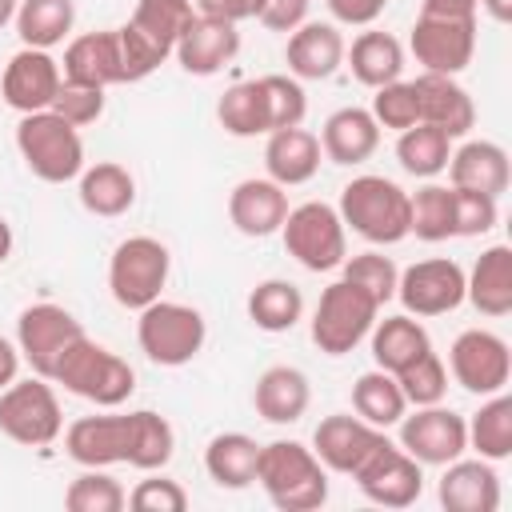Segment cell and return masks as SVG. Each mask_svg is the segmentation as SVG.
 Returning <instances> with one entry per match:
<instances>
[{
	"label": "cell",
	"instance_id": "1",
	"mask_svg": "<svg viewBox=\"0 0 512 512\" xmlns=\"http://www.w3.org/2000/svg\"><path fill=\"white\" fill-rule=\"evenodd\" d=\"M256 484L280 512H312L328 500V468L300 440L260 444Z\"/></svg>",
	"mask_w": 512,
	"mask_h": 512
},
{
	"label": "cell",
	"instance_id": "2",
	"mask_svg": "<svg viewBox=\"0 0 512 512\" xmlns=\"http://www.w3.org/2000/svg\"><path fill=\"white\" fill-rule=\"evenodd\" d=\"M340 220L368 244H400L408 236V192L388 176H356L340 192Z\"/></svg>",
	"mask_w": 512,
	"mask_h": 512
},
{
	"label": "cell",
	"instance_id": "3",
	"mask_svg": "<svg viewBox=\"0 0 512 512\" xmlns=\"http://www.w3.org/2000/svg\"><path fill=\"white\" fill-rule=\"evenodd\" d=\"M16 148L20 160L28 164L32 176L44 184H68L84 172V140L80 128L60 120L52 108L44 112H24L16 124Z\"/></svg>",
	"mask_w": 512,
	"mask_h": 512
},
{
	"label": "cell",
	"instance_id": "4",
	"mask_svg": "<svg viewBox=\"0 0 512 512\" xmlns=\"http://www.w3.org/2000/svg\"><path fill=\"white\" fill-rule=\"evenodd\" d=\"M52 380L64 384L72 396L96 404V408H120V404L136 392V372H132V364L120 360L116 352H108L104 344L88 340V336H80V340L64 352V360H60V368H56Z\"/></svg>",
	"mask_w": 512,
	"mask_h": 512
},
{
	"label": "cell",
	"instance_id": "5",
	"mask_svg": "<svg viewBox=\"0 0 512 512\" xmlns=\"http://www.w3.org/2000/svg\"><path fill=\"white\" fill-rule=\"evenodd\" d=\"M136 340L140 352L160 364V368H180L188 360L200 356L204 340H208V324L192 304L180 300H152L148 308H140L136 320Z\"/></svg>",
	"mask_w": 512,
	"mask_h": 512
},
{
	"label": "cell",
	"instance_id": "6",
	"mask_svg": "<svg viewBox=\"0 0 512 512\" xmlns=\"http://www.w3.org/2000/svg\"><path fill=\"white\" fill-rule=\"evenodd\" d=\"M376 316H380V304L364 288L340 276L320 292V304L312 312V344L324 356H348L372 332Z\"/></svg>",
	"mask_w": 512,
	"mask_h": 512
},
{
	"label": "cell",
	"instance_id": "7",
	"mask_svg": "<svg viewBox=\"0 0 512 512\" xmlns=\"http://www.w3.org/2000/svg\"><path fill=\"white\" fill-rule=\"evenodd\" d=\"M280 232H284L288 256L296 264H304L308 272H332L348 256V228H344L340 212L324 200H308V204L288 208Z\"/></svg>",
	"mask_w": 512,
	"mask_h": 512
},
{
	"label": "cell",
	"instance_id": "8",
	"mask_svg": "<svg viewBox=\"0 0 512 512\" xmlns=\"http://www.w3.org/2000/svg\"><path fill=\"white\" fill-rule=\"evenodd\" d=\"M168 272H172V256L156 236H128L116 244L108 260V292L120 308L140 312L152 300H160Z\"/></svg>",
	"mask_w": 512,
	"mask_h": 512
},
{
	"label": "cell",
	"instance_id": "9",
	"mask_svg": "<svg viewBox=\"0 0 512 512\" xmlns=\"http://www.w3.org/2000/svg\"><path fill=\"white\" fill-rule=\"evenodd\" d=\"M60 428H64L60 400L44 376L12 380L8 388H0V432L8 440L24 448H44L60 436Z\"/></svg>",
	"mask_w": 512,
	"mask_h": 512
},
{
	"label": "cell",
	"instance_id": "10",
	"mask_svg": "<svg viewBox=\"0 0 512 512\" xmlns=\"http://www.w3.org/2000/svg\"><path fill=\"white\" fill-rule=\"evenodd\" d=\"M80 336H88V332L80 328V320H76L68 308L48 304V300H44V304H28V308L20 312V320H16V348H20V356L32 364V372L44 376V380L56 376L64 352H68Z\"/></svg>",
	"mask_w": 512,
	"mask_h": 512
},
{
	"label": "cell",
	"instance_id": "11",
	"mask_svg": "<svg viewBox=\"0 0 512 512\" xmlns=\"http://www.w3.org/2000/svg\"><path fill=\"white\" fill-rule=\"evenodd\" d=\"M448 368H452V376L464 392L492 396V392L508 388L512 352H508L504 336H496L488 328H464L448 348Z\"/></svg>",
	"mask_w": 512,
	"mask_h": 512
},
{
	"label": "cell",
	"instance_id": "12",
	"mask_svg": "<svg viewBox=\"0 0 512 512\" xmlns=\"http://www.w3.org/2000/svg\"><path fill=\"white\" fill-rule=\"evenodd\" d=\"M412 56L424 72L456 76L472 64L476 52V16H428L420 12L412 24Z\"/></svg>",
	"mask_w": 512,
	"mask_h": 512
},
{
	"label": "cell",
	"instance_id": "13",
	"mask_svg": "<svg viewBox=\"0 0 512 512\" xmlns=\"http://www.w3.org/2000/svg\"><path fill=\"white\" fill-rule=\"evenodd\" d=\"M352 480H356V488H360L372 504H380V508H408V504H416L420 492H424V464L412 460L400 444L384 440V444L352 472Z\"/></svg>",
	"mask_w": 512,
	"mask_h": 512
},
{
	"label": "cell",
	"instance_id": "14",
	"mask_svg": "<svg viewBox=\"0 0 512 512\" xmlns=\"http://www.w3.org/2000/svg\"><path fill=\"white\" fill-rule=\"evenodd\" d=\"M400 448L420 464H452L468 448V424L444 404H424L412 416H400Z\"/></svg>",
	"mask_w": 512,
	"mask_h": 512
},
{
	"label": "cell",
	"instance_id": "15",
	"mask_svg": "<svg viewBox=\"0 0 512 512\" xmlns=\"http://www.w3.org/2000/svg\"><path fill=\"white\" fill-rule=\"evenodd\" d=\"M396 296L408 316H444L464 304V268L448 256L416 260L400 272Z\"/></svg>",
	"mask_w": 512,
	"mask_h": 512
},
{
	"label": "cell",
	"instance_id": "16",
	"mask_svg": "<svg viewBox=\"0 0 512 512\" xmlns=\"http://www.w3.org/2000/svg\"><path fill=\"white\" fill-rule=\"evenodd\" d=\"M64 448L84 468L132 464L136 452V412L128 416H80L64 432Z\"/></svg>",
	"mask_w": 512,
	"mask_h": 512
},
{
	"label": "cell",
	"instance_id": "17",
	"mask_svg": "<svg viewBox=\"0 0 512 512\" xmlns=\"http://www.w3.org/2000/svg\"><path fill=\"white\" fill-rule=\"evenodd\" d=\"M384 440H388L384 428H372V424L360 420V416L336 412V416H324V420L316 424V432H312V452H316V460H320L328 472L352 476Z\"/></svg>",
	"mask_w": 512,
	"mask_h": 512
},
{
	"label": "cell",
	"instance_id": "18",
	"mask_svg": "<svg viewBox=\"0 0 512 512\" xmlns=\"http://www.w3.org/2000/svg\"><path fill=\"white\" fill-rule=\"evenodd\" d=\"M60 80H64V72H60V60H52V52H44V48H20L4 64L0 96L20 116L24 112H44V108H52V96H56Z\"/></svg>",
	"mask_w": 512,
	"mask_h": 512
},
{
	"label": "cell",
	"instance_id": "19",
	"mask_svg": "<svg viewBox=\"0 0 512 512\" xmlns=\"http://www.w3.org/2000/svg\"><path fill=\"white\" fill-rule=\"evenodd\" d=\"M240 52V32L236 24L228 20H216V16H192L188 28L180 32L172 56L180 60V68L188 76H216L224 64H232Z\"/></svg>",
	"mask_w": 512,
	"mask_h": 512
},
{
	"label": "cell",
	"instance_id": "20",
	"mask_svg": "<svg viewBox=\"0 0 512 512\" xmlns=\"http://www.w3.org/2000/svg\"><path fill=\"white\" fill-rule=\"evenodd\" d=\"M60 72L68 84H88V88H112L124 84V68H120V36L116 28L104 32H84L64 48Z\"/></svg>",
	"mask_w": 512,
	"mask_h": 512
},
{
	"label": "cell",
	"instance_id": "21",
	"mask_svg": "<svg viewBox=\"0 0 512 512\" xmlns=\"http://www.w3.org/2000/svg\"><path fill=\"white\" fill-rule=\"evenodd\" d=\"M436 496L448 512H496L500 508V476H496L492 460H484V456H476V460L456 456L452 464H444Z\"/></svg>",
	"mask_w": 512,
	"mask_h": 512
},
{
	"label": "cell",
	"instance_id": "22",
	"mask_svg": "<svg viewBox=\"0 0 512 512\" xmlns=\"http://www.w3.org/2000/svg\"><path fill=\"white\" fill-rule=\"evenodd\" d=\"M288 216V192L268 176H248L228 196V220L244 236H272Z\"/></svg>",
	"mask_w": 512,
	"mask_h": 512
},
{
	"label": "cell",
	"instance_id": "23",
	"mask_svg": "<svg viewBox=\"0 0 512 512\" xmlns=\"http://www.w3.org/2000/svg\"><path fill=\"white\" fill-rule=\"evenodd\" d=\"M344 48L348 44H344L336 24L304 20L296 32H288L284 60H288V72L296 80H328L344 64Z\"/></svg>",
	"mask_w": 512,
	"mask_h": 512
},
{
	"label": "cell",
	"instance_id": "24",
	"mask_svg": "<svg viewBox=\"0 0 512 512\" xmlns=\"http://www.w3.org/2000/svg\"><path fill=\"white\" fill-rule=\"evenodd\" d=\"M416 88V104H420V120L448 132L452 140L464 136L476 124V104L472 96L456 84V76H436V72H420L412 80Z\"/></svg>",
	"mask_w": 512,
	"mask_h": 512
},
{
	"label": "cell",
	"instance_id": "25",
	"mask_svg": "<svg viewBox=\"0 0 512 512\" xmlns=\"http://www.w3.org/2000/svg\"><path fill=\"white\" fill-rule=\"evenodd\" d=\"M448 180H452V188H472V192L500 200L512 180L508 152L496 140H468L448 156Z\"/></svg>",
	"mask_w": 512,
	"mask_h": 512
},
{
	"label": "cell",
	"instance_id": "26",
	"mask_svg": "<svg viewBox=\"0 0 512 512\" xmlns=\"http://www.w3.org/2000/svg\"><path fill=\"white\" fill-rule=\"evenodd\" d=\"M320 152L332 164H364L380 148V124L368 108H336L320 128Z\"/></svg>",
	"mask_w": 512,
	"mask_h": 512
},
{
	"label": "cell",
	"instance_id": "27",
	"mask_svg": "<svg viewBox=\"0 0 512 512\" xmlns=\"http://www.w3.org/2000/svg\"><path fill=\"white\" fill-rule=\"evenodd\" d=\"M320 140L308 132V128H276L268 132V144H264V168H268V180H276L280 188H292V184H308L316 172H320Z\"/></svg>",
	"mask_w": 512,
	"mask_h": 512
},
{
	"label": "cell",
	"instance_id": "28",
	"mask_svg": "<svg viewBox=\"0 0 512 512\" xmlns=\"http://www.w3.org/2000/svg\"><path fill=\"white\" fill-rule=\"evenodd\" d=\"M308 400H312L308 376L300 368H292V364L264 368L260 380H256V388H252L256 416H264L268 424H296L308 412Z\"/></svg>",
	"mask_w": 512,
	"mask_h": 512
},
{
	"label": "cell",
	"instance_id": "29",
	"mask_svg": "<svg viewBox=\"0 0 512 512\" xmlns=\"http://www.w3.org/2000/svg\"><path fill=\"white\" fill-rule=\"evenodd\" d=\"M464 300H472V308L484 316L512 312V248L508 244H492L480 252V260L464 276Z\"/></svg>",
	"mask_w": 512,
	"mask_h": 512
},
{
	"label": "cell",
	"instance_id": "30",
	"mask_svg": "<svg viewBox=\"0 0 512 512\" xmlns=\"http://www.w3.org/2000/svg\"><path fill=\"white\" fill-rule=\"evenodd\" d=\"M76 180H80V188H76L80 192V204L92 216H108L112 220V216H124L136 204V180L116 160H100V164L84 168Z\"/></svg>",
	"mask_w": 512,
	"mask_h": 512
},
{
	"label": "cell",
	"instance_id": "31",
	"mask_svg": "<svg viewBox=\"0 0 512 512\" xmlns=\"http://www.w3.org/2000/svg\"><path fill=\"white\" fill-rule=\"evenodd\" d=\"M344 60L352 68V76L364 84V88H380V84H392L400 80L404 72V48L392 32H360L352 40V48H344Z\"/></svg>",
	"mask_w": 512,
	"mask_h": 512
},
{
	"label": "cell",
	"instance_id": "32",
	"mask_svg": "<svg viewBox=\"0 0 512 512\" xmlns=\"http://www.w3.org/2000/svg\"><path fill=\"white\" fill-rule=\"evenodd\" d=\"M368 336H372V360H376V368H384V372H392V376H396L404 364H412L420 352H428V348H432V340H428L424 324H420V320H412L408 312L376 320Z\"/></svg>",
	"mask_w": 512,
	"mask_h": 512
},
{
	"label": "cell",
	"instance_id": "33",
	"mask_svg": "<svg viewBox=\"0 0 512 512\" xmlns=\"http://www.w3.org/2000/svg\"><path fill=\"white\" fill-rule=\"evenodd\" d=\"M256 460H260V444L244 432H220L204 448V468L220 488L256 484Z\"/></svg>",
	"mask_w": 512,
	"mask_h": 512
},
{
	"label": "cell",
	"instance_id": "34",
	"mask_svg": "<svg viewBox=\"0 0 512 512\" xmlns=\"http://www.w3.org/2000/svg\"><path fill=\"white\" fill-rule=\"evenodd\" d=\"M76 20L72 0H20L16 8V36L24 48H56Z\"/></svg>",
	"mask_w": 512,
	"mask_h": 512
},
{
	"label": "cell",
	"instance_id": "35",
	"mask_svg": "<svg viewBox=\"0 0 512 512\" xmlns=\"http://www.w3.org/2000/svg\"><path fill=\"white\" fill-rule=\"evenodd\" d=\"M352 408H356V416L368 420L372 428H392V424H400V416L408 412V400H404V392H400V384H396L392 372L372 368V372H364V376L352 384Z\"/></svg>",
	"mask_w": 512,
	"mask_h": 512
},
{
	"label": "cell",
	"instance_id": "36",
	"mask_svg": "<svg viewBox=\"0 0 512 512\" xmlns=\"http://www.w3.org/2000/svg\"><path fill=\"white\" fill-rule=\"evenodd\" d=\"M448 156H452V136L432 128V124H412L400 132L396 140V160L408 176H420V180H432L448 168Z\"/></svg>",
	"mask_w": 512,
	"mask_h": 512
},
{
	"label": "cell",
	"instance_id": "37",
	"mask_svg": "<svg viewBox=\"0 0 512 512\" xmlns=\"http://www.w3.org/2000/svg\"><path fill=\"white\" fill-rule=\"evenodd\" d=\"M468 424V448H476L484 460H508L512 456V396L508 392H492L480 412Z\"/></svg>",
	"mask_w": 512,
	"mask_h": 512
},
{
	"label": "cell",
	"instance_id": "38",
	"mask_svg": "<svg viewBox=\"0 0 512 512\" xmlns=\"http://www.w3.org/2000/svg\"><path fill=\"white\" fill-rule=\"evenodd\" d=\"M192 16H196L192 0H136L128 24H132L156 52L172 56V48H176V40H180V32L188 28Z\"/></svg>",
	"mask_w": 512,
	"mask_h": 512
},
{
	"label": "cell",
	"instance_id": "39",
	"mask_svg": "<svg viewBox=\"0 0 512 512\" xmlns=\"http://www.w3.org/2000/svg\"><path fill=\"white\" fill-rule=\"evenodd\" d=\"M304 316V296L292 280H264L248 292V320L260 332H288Z\"/></svg>",
	"mask_w": 512,
	"mask_h": 512
},
{
	"label": "cell",
	"instance_id": "40",
	"mask_svg": "<svg viewBox=\"0 0 512 512\" xmlns=\"http://www.w3.org/2000/svg\"><path fill=\"white\" fill-rule=\"evenodd\" d=\"M216 120L228 136H268V104H264V88L260 80H240L232 84L220 104H216Z\"/></svg>",
	"mask_w": 512,
	"mask_h": 512
},
{
	"label": "cell",
	"instance_id": "41",
	"mask_svg": "<svg viewBox=\"0 0 512 512\" xmlns=\"http://www.w3.org/2000/svg\"><path fill=\"white\" fill-rule=\"evenodd\" d=\"M408 236L428 240V244L456 236V228H452V188L424 184L420 192L408 196Z\"/></svg>",
	"mask_w": 512,
	"mask_h": 512
},
{
	"label": "cell",
	"instance_id": "42",
	"mask_svg": "<svg viewBox=\"0 0 512 512\" xmlns=\"http://www.w3.org/2000/svg\"><path fill=\"white\" fill-rule=\"evenodd\" d=\"M128 504V492L120 488V480H112L104 468H88L80 472L68 492H64V508L68 512H120Z\"/></svg>",
	"mask_w": 512,
	"mask_h": 512
},
{
	"label": "cell",
	"instance_id": "43",
	"mask_svg": "<svg viewBox=\"0 0 512 512\" xmlns=\"http://www.w3.org/2000/svg\"><path fill=\"white\" fill-rule=\"evenodd\" d=\"M396 384H400L404 400L416 404V408L440 404L444 392H448V368H444V360L428 348V352H420L412 364H404V368L396 372Z\"/></svg>",
	"mask_w": 512,
	"mask_h": 512
},
{
	"label": "cell",
	"instance_id": "44",
	"mask_svg": "<svg viewBox=\"0 0 512 512\" xmlns=\"http://www.w3.org/2000/svg\"><path fill=\"white\" fill-rule=\"evenodd\" d=\"M344 280H352L356 288H364L380 308L396 296V280H400V268L392 264V256L384 252H360V256H344Z\"/></svg>",
	"mask_w": 512,
	"mask_h": 512
},
{
	"label": "cell",
	"instance_id": "45",
	"mask_svg": "<svg viewBox=\"0 0 512 512\" xmlns=\"http://www.w3.org/2000/svg\"><path fill=\"white\" fill-rule=\"evenodd\" d=\"M260 88H264V104H268V132L276 128H296L308 112V96L300 88L296 76H260Z\"/></svg>",
	"mask_w": 512,
	"mask_h": 512
},
{
	"label": "cell",
	"instance_id": "46",
	"mask_svg": "<svg viewBox=\"0 0 512 512\" xmlns=\"http://www.w3.org/2000/svg\"><path fill=\"white\" fill-rule=\"evenodd\" d=\"M372 120L388 132H404L412 124H420V104H416V88L412 80H392V84H380L376 96H372Z\"/></svg>",
	"mask_w": 512,
	"mask_h": 512
},
{
	"label": "cell",
	"instance_id": "47",
	"mask_svg": "<svg viewBox=\"0 0 512 512\" xmlns=\"http://www.w3.org/2000/svg\"><path fill=\"white\" fill-rule=\"evenodd\" d=\"M500 220L496 196L472 192V188H452V228L456 236H484Z\"/></svg>",
	"mask_w": 512,
	"mask_h": 512
},
{
	"label": "cell",
	"instance_id": "48",
	"mask_svg": "<svg viewBox=\"0 0 512 512\" xmlns=\"http://www.w3.org/2000/svg\"><path fill=\"white\" fill-rule=\"evenodd\" d=\"M52 112L60 120H68L72 128L96 124L104 116V88H88V84H68L60 80L56 96H52Z\"/></svg>",
	"mask_w": 512,
	"mask_h": 512
},
{
	"label": "cell",
	"instance_id": "49",
	"mask_svg": "<svg viewBox=\"0 0 512 512\" xmlns=\"http://www.w3.org/2000/svg\"><path fill=\"white\" fill-rule=\"evenodd\" d=\"M128 508L132 512H184L188 492L168 476H148L128 492Z\"/></svg>",
	"mask_w": 512,
	"mask_h": 512
},
{
	"label": "cell",
	"instance_id": "50",
	"mask_svg": "<svg viewBox=\"0 0 512 512\" xmlns=\"http://www.w3.org/2000/svg\"><path fill=\"white\" fill-rule=\"evenodd\" d=\"M116 36H120V68H124V84H136V80H144V76H152L168 56L164 52H156L132 24H124V28H116Z\"/></svg>",
	"mask_w": 512,
	"mask_h": 512
},
{
	"label": "cell",
	"instance_id": "51",
	"mask_svg": "<svg viewBox=\"0 0 512 512\" xmlns=\"http://www.w3.org/2000/svg\"><path fill=\"white\" fill-rule=\"evenodd\" d=\"M308 8H312V0H264L256 20L268 32H296L308 20Z\"/></svg>",
	"mask_w": 512,
	"mask_h": 512
},
{
	"label": "cell",
	"instance_id": "52",
	"mask_svg": "<svg viewBox=\"0 0 512 512\" xmlns=\"http://www.w3.org/2000/svg\"><path fill=\"white\" fill-rule=\"evenodd\" d=\"M324 4L340 24H356V28H368L388 8V0H324Z\"/></svg>",
	"mask_w": 512,
	"mask_h": 512
},
{
	"label": "cell",
	"instance_id": "53",
	"mask_svg": "<svg viewBox=\"0 0 512 512\" xmlns=\"http://www.w3.org/2000/svg\"><path fill=\"white\" fill-rule=\"evenodd\" d=\"M264 0H192V8L200 16H216V20H228V24H240V20H252L260 12Z\"/></svg>",
	"mask_w": 512,
	"mask_h": 512
},
{
	"label": "cell",
	"instance_id": "54",
	"mask_svg": "<svg viewBox=\"0 0 512 512\" xmlns=\"http://www.w3.org/2000/svg\"><path fill=\"white\" fill-rule=\"evenodd\" d=\"M480 0H424L420 12L428 16H476Z\"/></svg>",
	"mask_w": 512,
	"mask_h": 512
},
{
	"label": "cell",
	"instance_id": "55",
	"mask_svg": "<svg viewBox=\"0 0 512 512\" xmlns=\"http://www.w3.org/2000/svg\"><path fill=\"white\" fill-rule=\"evenodd\" d=\"M16 372H20V348L0 336V388H8L16 380Z\"/></svg>",
	"mask_w": 512,
	"mask_h": 512
},
{
	"label": "cell",
	"instance_id": "56",
	"mask_svg": "<svg viewBox=\"0 0 512 512\" xmlns=\"http://www.w3.org/2000/svg\"><path fill=\"white\" fill-rule=\"evenodd\" d=\"M480 8H484L496 24H508V20H512V0H480Z\"/></svg>",
	"mask_w": 512,
	"mask_h": 512
},
{
	"label": "cell",
	"instance_id": "57",
	"mask_svg": "<svg viewBox=\"0 0 512 512\" xmlns=\"http://www.w3.org/2000/svg\"><path fill=\"white\" fill-rule=\"evenodd\" d=\"M12 256V228H8V220L0 216V264Z\"/></svg>",
	"mask_w": 512,
	"mask_h": 512
},
{
	"label": "cell",
	"instance_id": "58",
	"mask_svg": "<svg viewBox=\"0 0 512 512\" xmlns=\"http://www.w3.org/2000/svg\"><path fill=\"white\" fill-rule=\"evenodd\" d=\"M16 8H20V0H0V28L8 20H16Z\"/></svg>",
	"mask_w": 512,
	"mask_h": 512
}]
</instances>
